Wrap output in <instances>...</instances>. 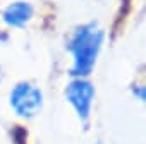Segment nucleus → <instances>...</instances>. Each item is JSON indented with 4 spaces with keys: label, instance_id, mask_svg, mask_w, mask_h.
Instances as JSON below:
<instances>
[{
    "label": "nucleus",
    "instance_id": "obj_1",
    "mask_svg": "<svg viewBox=\"0 0 146 144\" xmlns=\"http://www.w3.org/2000/svg\"><path fill=\"white\" fill-rule=\"evenodd\" d=\"M102 41H103V31L93 22L84 24L74 31L69 41V52L74 58V65H72L74 76L83 77L93 70L98 52L102 48Z\"/></svg>",
    "mask_w": 146,
    "mask_h": 144
},
{
    "label": "nucleus",
    "instance_id": "obj_2",
    "mask_svg": "<svg viewBox=\"0 0 146 144\" xmlns=\"http://www.w3.org/2000/svg\"><path fill=\"white\" fill-rule=\"evenodd\" d=\"M11 106L21 118H33L41 112L43 94L36 86L29 83H19L11 91Z\"/></svg>",
    "mask_w": 146,
    "mask_h": 144
},
{
    "label": "nucleus",
    "instance_id": "obj_3",
    "mask_svg": "<svg viewBox=\"0 0 146 144\" xmlns=\"http://www.w3.org/2000/svg\"><path fill=\"white\" fill-rule=\"evenodd\" d=\"M65 98L72 105V108L76 110L78 117L86 122L91 115V106L95 100V88L91 83H88L83 77L74 79L65 89Z\"/></svg>",
    "mask_w": 146,
    "mask_h": 144
},
{
    "label": "nucleus",
    "instance_id": "obj_4",
    "mask_svg": "<svg viewBox=\"0 0 146 144\" xmlns=\"http://www.w3.org/2000/svg\"><path fill=\"white\" fill-rule=\"evenodd\" d=\"M31 16H33V7L28 2H14V4H11L5 9L4 21L9 26L21 28V26H24L31 19Z\"/></svg>",
    "mask_w": 146,
    "mask_h": 144
}]
</instances>
